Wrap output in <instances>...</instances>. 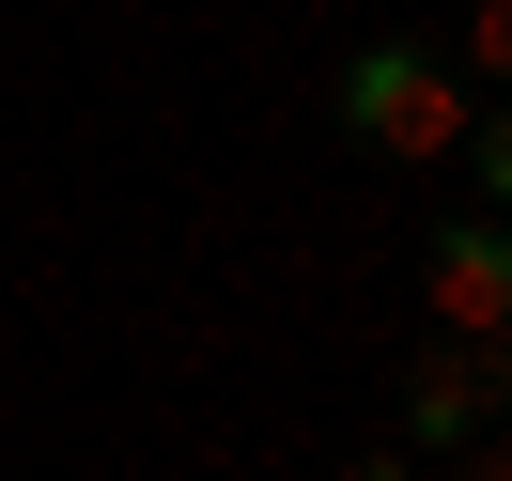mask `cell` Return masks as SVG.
<instances>
[{"label": "cell", "mask_w": 512, "mask_h": 481, "mask_svg": "<svg viewBox=\"0 0 512 481\" xmlns=\"http://www.w3.org/2000/svg\"><path fill=\"white\" fill-rule=\"evenodd\" d=\"M466 78H497V94H512V0H466Z\"/></svg>", "instance_id": "obj_5"}, {"label": "cell", "mask_w": 512, "mask_h": 481, "mask_svg": "<svg viewBox=\"0 0 512 481\" xmlns=\"http://www.w3.org/2000/svg\"><path fill=\"white\" fill-rule=\"evenodd\" d=\"M512 404V357L497 342H435L404 373V450H481V419Z\"/></svg>", "instance_id": "obj_2"}, {"label": "cell", "mask_w": 512, "mask_h": 481, "mask_svg": "<svg viewBox=\"0 0 512 481\" xmlns=\"http://www.w3.org/2000/svg\"><path fill=\"white\" fill-rule=\"evenodd\" d=\"M342 481H419V450H357V466Z\"/></svg>", "instance_id": "obj_6"}, {"label": "cell", "mask_w": 512, "mask_h": 481, "mask_svg": "<svg viewBox=\"0 0 512 481\" xmlns=\"http://www.w3.org/2000/svg\"><path fill=\"white\" fill-rule=\"evenodd\" d=\"M342 125L373 140V156H466V78H450L435 47L373 32V47H342Z\"/></svg>", "instance_id": "obj_1"}, {"label": "cell", "mask_w": 512, "mask_h": 481, "mask_svg": "<svg viewBox=\"0 0 512 481\" xmlns=\"http://www.w3.org/2000/svg\"><path fill=\"white\" fill-rule=\"evenodd\" d=\"M419 280H435L450 342H497V326H512V218H450L435 249H419Z\"/></svg>", "instance_id": "obj_3"}, {"label": "cell", "mask_w": 512, "mask_h": 481, "mask_svg": "<svg viewBox=\"0 0 512 481\" xmlns=\"http://www.w3.org/2000/svg\"><path fill=\"white\" fill-rule=\"evenodd\" d=\"M466 481H512V435H497V450H466Z\"/></svg>", "instance_id": "obj_7"}, {"label": "cell", "mask_w": 512, "mask_h": 481, "mask_svg": "<svg viewBox=\"0 0 512 481\" xmlns=\"http://www.w3.org/2000/svg\"><path fill=\"white\" fill-rule=\"evenodd\" d=\"M466 187H481V218H512V94L466 125Z\"/></svg>", "instance_id": "obj_4"}]
</instances>
